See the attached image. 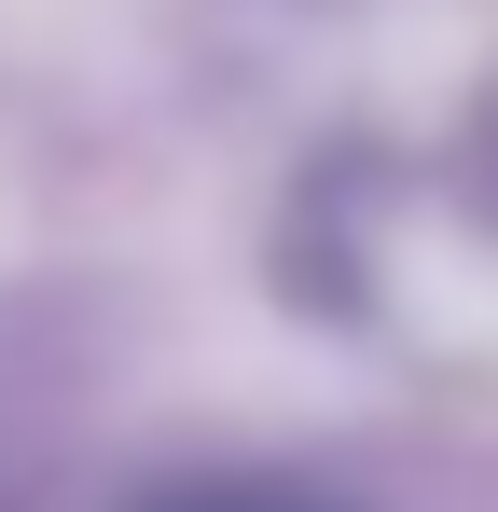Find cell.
Masks as SVG:
<instances>
[{
  "instance_id": "1",
  "label": "cell",
  "mask_w": 498,
  "mask_h": 512,
  "mask_svg": "<svg viewBox=\"0 0 498 512\" xmlns=\"http://www.w3.org/2000/svg\"><path fill=\"white\" fill-rule=\"evenodd\" d=\"M166 512H305V499H166Z\"/></svg>"
}]
</instances>
